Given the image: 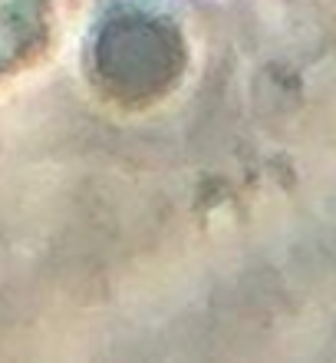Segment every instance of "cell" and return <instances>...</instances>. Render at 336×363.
Here are the masks:
<instances>
[{
  "label": "cell",
  "instance_id": "1",
  "mask_svg": "<svg viewBox=\"0 0 336 363\" xmlns=\"http://www.w3.org/2000/svg\"><path fill=\"white\" fill-rule=\"evenodd\" d=\"M73 7L76 0H0V89L53 57Z\"/></svg>",
  "mask_w": 336,
  "mask_h": 363
}]
</instances>
